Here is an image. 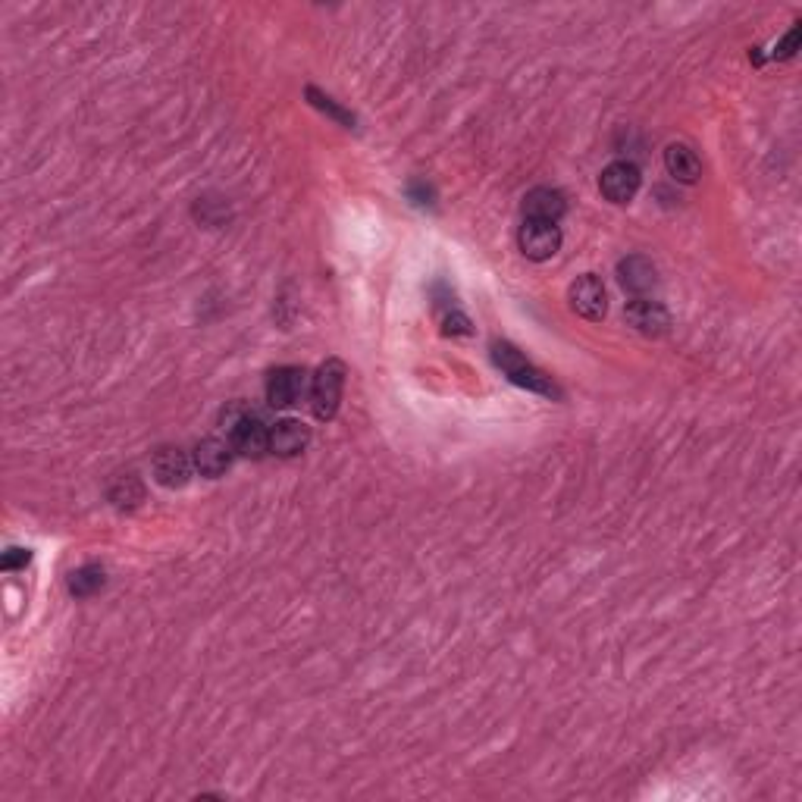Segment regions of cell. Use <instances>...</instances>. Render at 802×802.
I'll use <instances>...</instances> for the list:
<instances>
[{
    "label": "cell",
    "instance_id": "1",
    "mask_svg": "<svg viewBox=\"0 0 802 802\" xmlns=\"http://www.w3.org/2000/svg\"><path fill=\"white\" fill-rule=\"evenodd\" d=\"M492 361L499 364V370L508 376L514 386H521L527 392H536V395H546V398H561V389L552 383V376L542 373L536 364H530L511 342H495L492 345Z\"/></svg>",
    "mask_w": 802,
    "mask_h": 802
},
{
    "label": "cell",
    "instance_id": "2",
    "mask_svg": "<svg viewBox=\"0 0 802 802\" xmlns=\"http://www.w3.org/2000/svg\"><path fill=\"white\" fill-rule=\"evenodd\" d=\"M223 423L229 430L232 452L245 458H264L270 452V430L257 414L245 411L242 405H232L229 411H223Z\"/></svg>",
    "mask_w": 802,
    "mask_h": 802
},
{
    "label": "cell",
    "instance_id": "3",
    "mask_svg": "<svg viewBox=\"0 0 802 802\" xmlns=\"http://www.w3.org/2000/svg\"><path fill=\"white\" fill-rule=\"evenodd\" d=\"M342 389H345V364L342 361H326L311 386V408L317 420H333L339 411L342 401Z\"/></svg>",
    "mask_w": 802,
    "mask_h": 802
},
{
    "label": "cell",
    "instance_id": "4",
    "mask_svg": "<svg viewBox=\"0 0 802 802\" xmlns=\"http://www.w3.org/2000/svg\"><path fill=\"white\" fill-rule=\"evenodd\" d=\"M599 188L611 204H627V201H633L636 192H640V170H636V163H630V160L611 163V167L602 170Z\"/></svg>",
    "mask_w": 802,
    "mask_h": 802
},
{
    "label": "cell",
    "instance_id": "5",
    "mask_svg": "<svg viewBox=\"0 0 802 802\" xmlns=\"http://www.w3.org/2000/svg\"><path fill=\"white\" fill-rule=\"evenodd\" d=\"M517 242H521V251L530 257V261H549V257H555L558 248H561V229L555 223L527 220L521 226V235H517Z\"/></svg>",
    "mask_w": 802,
    "mask_h": 802
},
{
    "label": "cell",
    "instance_id": "6",
    "mask_svg": "<svg viewBox=\"0 0 802 802\" xmlns=\"http://www.w3.org/2000/svg\"><path fill=\"white\" fill-rule=\"evenodd\" d=\"M571 308L586 317V320H602L605 311H608V295H605V286L602 279L586 273L580 276L574 286H571Z\"/></svg>",
    "mask_w": 802,
    "mask_h": 802
},
{
    "label": "cell",
    "instance_id": "7",
    "mask_svg": "<svg viewBox=\"0 0 802 802\" xmlns=\"http://www.w3.org/2000/svg\"><path fill=\"white\" fill-rule=\"evenodd\" d=\"M627 323L636 329V333H643V336H665L668 333V326H671V317L668 311L662 308L658 301H649V298H636L627 304V311H624Z\"/></svg>",
    "mask_w": 802,
    "mask_h": 802
},
{
    "label": "cell",
    "instance_id": "8",
    "mask_svg": "<svg viewBox=\"0 0 802 802\" xmlns=\"http://www.w3.org/2000/svg\"><path fill=\"white\" fill-rule=\"evenodd\" d=\"M304 395V370L301 367H279L267 380V401L273 408H292Z\"/></svg>",
    "mask_w": 802,
    "mask_h": 802
},
{
    "label": "cell",
    "instance_id": "9",
    "mask_svg": "<svg viewBox=\"0 0 802 802\" xmlns=\"http://www.w3.org/2000/svg\"><path fill=\"white\" fill-rule=\"evenodd\" d=\"M564 210H568V204H564V195L558 192V188H533V192L524 198V217L536 220V223H555L558 226Z\"/></svg>",
    "mask_w": 802,
    "mask_h": 802
},
{
    "label": "cell",
    "instance_id": "10",
    "mask_svg": "<svg viewBox=\"0 0 802 802\" xmlns=\"http://www.w3.org/2000/svg\"><path fill=\"white\" fill-rule=\"evenodd\" d=\"M311 442V433L301 420H279L270 430V452L279 458H295L301 455Z\"/></svg>",
    "mask_w": 802,
    "mask_h": 802
},
{
    "label": "cell",
    "instance_id": "11",
    "mask_svg": "<svg viewBox=\"0 0 802 802\" xmlns=\"http://www.w3.org/2000/svg\"><path fill=\"white\" fill-rule=\"evenodd\" d=\"M618 279H621V286L633 295H646L655 289V282H658V270L655 264L649 261V257H640V254H633L627 257V261L618 264Z\"/></svg>",
    "mask_w": 802,
    "mask_h": 802
},
{
    "label": "cell",
    "instance_id": "12",
    "mask_svg": "<svg viewBox=\"0 0 802 802\" xmlns=\"http://www.w3.org/2000/svg\"><path fill=\"white\" fill-rule=\"evenodd\" d=\"M154 477L160 486L179 489L188 483V477H192V467H188V458L179 452V448H160V452L154 455Z\"/></svg>",
    "mask_w": 802,
    "mask_h": 802
},
{
    "label": "cell",
    "instance_id": "13",
    "mask_svg": "<svg viewBox=\"0 0 802 802\" xmlns=\"http://www.w3.org/2000/svg\"><path fill=\"white\" fill-rule=\"evenodd\" d=\"M232 464V445L223 439H204L195 448V467L201 470V477H220L226 474Z\"/></svg>",
    "mask_w": 802,
    "mask_h": 802
},
{
    "label": "cell",
    "instance_id": "14",
    "mask_svg": "<svg viewBox=\"0 0 802 802\" xmlns=\"http://www.w3.org/2000/svg\"><path fill=\"white\" fill-rule=\"evenodd\" d=\"M665 167L680 182H696L702 176V160L696 157L690 145H671L665 151Z\"/></svg>",
    "mask_w": 802,
    "mask_h": 802
},
{
    "label": "cell",
    "instance_id": "15",
    "mask_svg": "<svg viewBox=\"0 0 802 802\" xmlns=\"http://www.w3.org/2000/svg\"><path fill=\"white\" fill-rule=\"evenodd\" d=\"M98 589H104V568L101 564H85L73 577H69V593L73 596H94Z\"/></svg>",
    "mask_w": 802,
    "mask_h": 802
},
{
    "label": "cell",
    "instance_id": "16",
    "mask_svg": "<svg viewBox=\"0 0 802 802\" xmlns=\"http://www.w3.org/2000/svg\"><path fill=\"white\" fill-rule=\"evenodd\" d=\"M308 98H311V101H314L320 110H326L329 116H336L339 123H345V126H355V116L345 113L342 107H336V104H333V98H323V94H320L317 88H308Z\"/></svg>",
    "mask_w": 802,
    "mask_h": 802
},
{
    "label": "cell",
    "instance_id": "17",
    "mask_svg": "<svg viewBox=\"0 0 802 802\" xmlns=\"http://www.w3.org/2000/svg\"><path fill=\"white\" fill-rule=\"evenodd\" d=\"M29 552L26 549H10L7 555H4V571H16V568H26L29 564Z\"/></svg>",
    "mask_w": 802,
    "mask_h": 802
},
{
    "label": "cell",
    "instance_id": "18",
    "mask_svg": "<svg viewBox=\"0 0 802 802\" xmlns=\"http://www.w3.org/2000/svg\"><path fill=\"white\" fill-rule=\"evenodd\" d=\"M796 44H799V26H793L790 35L781 41V47H777V57H781V60L793 57V54H796Z\"/></svg>",
    "mask_w": 802,
    "mask_h": 802
}]
</instances>
